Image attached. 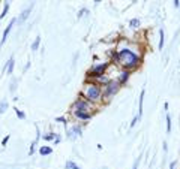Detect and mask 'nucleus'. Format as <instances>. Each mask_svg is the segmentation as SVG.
<instances>
[{"label":"nucleus","instance_id":"nucleus-1","mask_svg":"<svg viewBox=\"0 0 180 169\" xmlns=\"http://www.w3.org/2000/svg\"><path fill=\"white\" fill-rule=\"evenodd\" d=\"M119 60H120V63L125 66L126 69H132L135 68L137 65H138V62H140V57L135 54V52H132L131 50H122L119 52Z\"/></svg>","mask_w":180,"mask_h":169},{"label":"nucleus","instance_id":"nucleus-2","mask_svg":"<svg viewBox=\"0 0 180 169\" xmlns=\"http://www.w3.org/2000/svg\"><path fill=\"white\" fill-rule=\"evenodd\" d=\"M99 96H101V88L98 85L96 84L87 85V88H86V97L89 100H98Z\"/></svg>","mask_w":180,"mask_h":169},{"label":"nucleus","instance_id":"nucleus-3","mask_svg":"<svg viewBox=\"0 0 180 169\" xmlns=\"http://www.w3.org/2000/svg\"><path fill=\"white\" fill-rule=\"evenodd\" d=\"M107 66H108L107 63H104V65H98L96 68L92 69V72H89V76H95V78L99 76V78H101V75L104 73V70L107 69Z\"/></svg>","mask_w":180,"mask_h":169},{"label":"nucleus","instance_id":"nucleus-4","mask_svg":"<svg viewBox=\"0 0 180 169\" xmlns=\"http://www.w3.org/2000/svg\"><path fill=\"white\" fill-rule=\"evenodd\" d=\"M117 90H119V83H114V81L108 83V85H107V96H111V94H114V93H116Z\"/></svg>","mask_w":180,"mask_h":169},{"label":"nucleus","instance_id":"nucleus-5","mask_svg":"<svg viewBox=\"0 0 180 169\" xmlns=\"http://www.w3.org/2000/svg\"><path fill=\"white\" fill-rule=\"evenodd\" d=\"M17 23V19H12L11 23H9V26L6 27V30L3 32V36H2V40H0V45H3L5 42H6V37H8V34H9V32H11V29H12V26Z\"/></svg>","mask_w":180,"mask_h":169},{"label":"nucleus","instance_id":"nucleus-6","mask_svg":"<svg viewBox=\"0 0 180 169\" xmlns=\"http://www.w3.org/2000/svg\"><path fill=\"white\" fill-rule=\"evenodd\" d=\"M75 111H87V103L84 100L75 102Z\"/></svg>","mask_w":180,"mask_h":169},{"label":"nucleus","instance_id":"nucleus-7","mask_svg":"<svg viewBox=\"0 0 180 169\" xmlns=\"http://www.w3.org/2000/svg\"><path fill=\"white\" fill-rule=\"evenodd\" d=\"M75 115H77L78 118H81V120H89V118H92L90 112H86V111H75Z\"/></svg>","mask_w":180,"mask_h":169},{"label":"nucleus","instance_id":"nucleus-8","mask_svg":"<svg viewBox=\"0 0 180 169\" xmlns=\"http://www.w3.org/2000/svg\"><path fill=\"white\" fill-rule=\"evenodd\" d=\"M144 94H146V91H141V96H140V111H138V118L141 117V114H143V103H144Z\"/></svg>","mask_w":180,"mask_h":169},{"label":"nucleus","instance_id":"nucleus-9","mask_svg":"<svg viewBox=\"0 0 180 169\" xmlns=\"http://www.w3.org/2000/svg\"><path fill=\"white\" fill-rule=\"evenodd\" d=\"M39 153H41L42 156H48V154L53 153V148H50V147H41V148H39Z\"/></svg>","mask_w":180,"mask_h":169},{"label":"nucleus","instance_id":"nucleus-10","mask_svg":"<svg viewBox=\"0 0 180 169\" xmlns=\"http://www.w3.org/2000/svg\"><path fill=\"white\" fill-rule=\"evenodd\" d=\"M12 70H14V57H11L8 62V73H12Z\"/></svg>","mask_w":180,"mask_h":169},{"label":"nucleus","instance_id":"nucleus-11","mask_svg":"<svg viewBox=\"0 0 180 169\" xmlns=\"http://www.w3.org/2000/svg\"><path fill=\"white\" fill-rule=\"evenodd\" d=\"M30 9H32V6H30V8H27V9H26V11H24V12H23V14H21V18H20V19H18V21H20V23H21V21H24V19H26V18H27V15H29V12H30Z\"/></svg>","mask_w":180,"mask_h":169},{"label":"nucleus","instance_id":"nucleus-12","mask_svg":"<svg viewBox=\"0 0 180 169\" xmlns=\"http://www.w3.org/2000/svg\"><path fill=\"white\" fill-rule=\"evenodd\" d=\"M66 169H81V168H80V166H77L74 162L68 160V162H66Z\"/></svg>","mask_w":180,"mask_h":169},{"label":"nucleus","instance_id":"nucleus-13","mask_svg":"<svg viewBox=\"0 0 180 169\" xmlns=\"http://www.w3.org/2000/svg\"><path fill=\"white\" fill-rule=\"evenodd\" d=\"M39 44H41V37L38 36V37H36V39H35V42L32 44V51H36V50H38V47H39Z\"/></svg>","mask_w":180,"mask_h":169},{"label":"nucleus","instance_id":"nucleus-14","mask_svg":"<svg viewBox=\"0 0 180 169\" xmlns=\"http://www.w3.org/2000/svg\"><path fill=\"white\" fill-rule=\"evenodd\" d=\"M128 78H129V72H123V73H122V76H120V81H119V84H123Z\"/></svg>","mask_w":180,"mask_h":169},{"label":"nucleus","instance_id":"nucleus-15","mask_svg":"<svg viewBox=\"0 0 180 169\" xmlns=\"http://www.w3.org/2000/svg\"><path fill=\"white\" fill-rule=\"evenodd\" d=\"M6 108H8V103H6L5 100H3V102H0V114H3Z\"/></svg>","mask_w":180,"mask_h":169},{"label":"nucleus","instance_id":"nucleus-16","mask_svg":"<svg viewBox=\"0 0 180 169\" xmlns=\"http://www.w3.org/2000/svg\"><path fill=\"white\" fill-rule=\"evenodd\" d=\"M15 114H17V117L18 118H26V115H24V112H21V111H20V109H18V108H15Z\"/></svg>","mask_w":180,"mask_h":169},{"label":"nucleus","instance_id":"nucleus-17","mask_svg":"<svg viewBox=\"0 0 180 169\" xmlns=\"http://www.w3.org/2000/svg\"><path fill=\"white\" fill-rule=\"evenodd\" d=\"M159 50L162 51V48H164V30H161V40H159V47H158Z\"/></svg>","mask_w":180,"mask_h":169},{"label":"nucleus","instance_id":"nucleus-18","mask_svg":"<svg viewBox=\"0 0 180 169\" xmlns=\"http://www.w3.org/2000/svg\"><path fill=\"white\" fill-rule=\"evenodd\" d=\"M8 11H9V3H6L5 5V9H3V12H2V15H0V18H3L6 14H8Z\"/></svg>","mask_w":180,"mask_h":169},{"label":"nucleus","instance_id":"nucleus-19","mask_svg":"<svg viewBox=\"0 0 180 169\" xmlns=\"http://www.w3.org/2000/svg\"><path fill=\"white\" fill-rule=\"evenodd\" d=\"M54 138H56V135H54V133H48V135L44 136V139H45V141H53Z\"/></svg>","mask_w":180,"mask_h":169},{"label":"nucleus","instance_id":"nucleus-20","mask_svg":"<svg viewBox=\"0 0 180 169\" xmlns=\"http://www.w3.org/2000/svg\"><path fill=\"white\" fill-rule=\"evenodd\" d=\"M167 130L168 132L171 130V118H170V115H167Z\"/></svg>","mask_w":180,"mask_h":169},{"label":"nucleus","instance_id":"nucleus-21","mask_svg":"<svg viewBox=\"0 0 180 169\" xmlns=\"http://www.w3.org/2000/svg\"><path fill=\"white\" fill-rule=\"evenodd\" d=\"M131 26H132V27H137V26H140V21H138V19H132V21H131Z\"/></svg>","mask_w":180,"mask_h":169},{"label":"nucleus","instance_id":"nucleus-22","mask_svg":"<svg viewBox=\"0 0 180 169\" xmlns=\"http://www.w3.org/2000/svg\"><path fill=\"white\" fill-rule=\"evenodd\" d=\"M8 141H9V136H6V138H3V141H2V144H3V145H6V142H8Z\"/></svg>","mask_w":180,"mask_h":169},{"label":"nucleus","instance_id":"nucleus-23","mask_svg":"<svg viewBox=\"0 0 180 169\" xmlns=\"http://www.w3.org/2000/svg\"><path fill=\"white\" fill-rule=\"evenodd\" d=\"M170 169H174V163H171V165H170Z\"/></svg>","mask_w":180,"mask_h":169},{"label":"nucleus","instance_id":"nucleus-24","mask_svg":"<svg viewBox=\"0 0 180 169\" xmlns=\"http://www.w3.org/2000/svg\"><path fill=\"white\" fill-rule=\"evenodd\" d=\"M132 169H137V165H135V166H134V168H132Z\"/></svg>","mask_w":180,"mask_h":169}]
</instances>
